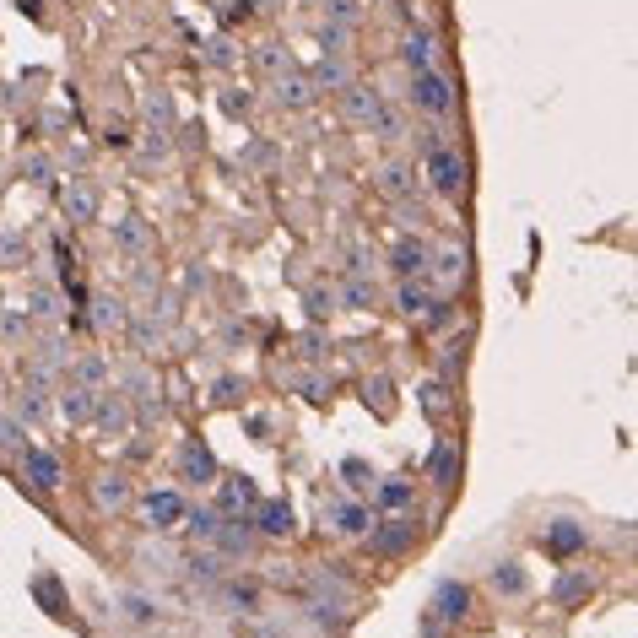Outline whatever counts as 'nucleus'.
<instances>
[{
	"mask_svg": "<svg viewBox=\"0 0 638 638\" xmlns=\"http://www.w3.org/2000/svg\"><path fill=\"white\" fill-rule=\"evenodd\" d=\"M103 374H108V368H103V357H81V363H76V384H87V390H92V384H103Z\"/></svg>",
	"mask_w": 638,
	"mask_h": 638,
	"instance_id": "nucleus-44",
	"label": "nucleus"
},
{
	"mask_svg": "<svg viewBox=\"0 0 638 638\" xmlns=\"http://www.w3.org/2000/svg\"><path fill=\"white\" fill-rule=\"evenodd\" d=\"M460 347H466V341H444V357H439L444 374H460Z\"/></svg>",
	"mask_w": 638,
	"mask_h": 638,
	"instance_id": "nucleus-48",
	"label": "nucleus"
},
{
	"mask_svg": "<svg viewBox=\"0 0 638 638\" xmlns=\"http://www.w3.org/2000/svg\"><path fill=\"white\" fill-rule=\"evenodd\" d=\"M390 271H395V276H422V271H428V244H422V238H401V244L390 249Z\"/></svg>",
	"mask_w": 638,
	"mask_h": 638,
	"instance_id": "nucleus-14",
	"label": "nucleus"
},
{
	"mask_svg": "<svg viewBox=\"0 0 638 638\" xmlns=\"http://www.w3.org/2000/svg\"><path fill=\"white\" fill-rule=\"evenodd\" d=\"M466 612H471V590H466L460 579L433 585V617H439V623H466Z\"/></svg>",
	"mask_w": 638,
	"mask_h": 638,
	"instance_id": "nucleus-8",
	"label": "nucleus"
},
{
	"mask_svg": "<svg viewBox=\"0 0 638 638\" xmlns=\"http://www.w3.org/2000/svg\"><path fill=\"white\" fill-rule=\"evenodd\" d=\"M341 482H347L352 493H368V487H374V471H368V460L347 455V460H341Z\"/></svg>",
	"mask_w": 638,
	"mask_h": 638,
	"instance_id": "nucleus-36",
	"label": "nucleus"
},
{
	"mask_svg": "<svg viewBox=\"0 0 638 638\" xmlns=\"http://www.w3.org/2000/svg\"><path fill=\"white\" fill-rule=\"evenodd\" d=\"M238 390H244V384H238V379H222V384H217V401H222V406H227V401H238Z\"/></svg>",
	"mask_w": 638,
	"mask_h": 638,
	"instance_id": "nucleus-51",
	"label": "nucleus"
},
{
	"mask_svg": "<svg viewBox=\"0 0 638 638\" xmlns=\"http://www.w3.org/2000/svg\"><path fill=\"white\" fill-rule=\"evenodd\" d=\"M411 536H417V531H411L406 520H390V525H379V531H374V541H379L390 558H401V552L411 547Z\"/></svg>",
	"mask_w": 638,
	"mask_h": 638,
	"instance_id": "nucleus-27",
	"label": "nucleus"
},
{
	"mask_svg": "<svg viewBox=\"0 0 638 638\" xmlns=\"http://www.w3.org/2000/svg\"><path fill=\"white\" fill-rule=\"evenodd\" d=\"M254 70L260 76H282L287 70V43H260L254 49Z\"/></svg>",
	"mask_w": 638,
	"mask_h": 638,
	"instance_id": "nucleus-32",
	"label": "nucleus"
},
{
	"mask_svg": "<svg viewBox=\"0 0 638 638\" xmlns=\"http://www.w3.org/2000/svg\"><path fill=\"white\" fill-rule=\"evenodd\" d=\"M428 303H433V287H428L422 276H401V309L422 319V309H428Z\"/></svg>",
	"mask_w": 638,
	"mask_h": 638,
	"instance_id": "nucleus-25",
	"label": "nucleus"
},
{
	"mask_svg": "<svg viewBox=\"0 0 638 638\" xmlns=\"http://www.w3.org/2000/svg\"><path fill=\"white\" fill-rule=\"evenodd\" d=\"M22 233H0V265H22Z\"/></svg>",
	"mask_w": 638,
	"mask_h": 638,
	"instance_id": "nucleus-46",
	"label": "nucleus"
},
{
	"mask_svg": "<svg viewBox=\"0 0 638 638\" xmlns=\"http://www.w3.org/2000/svg\"><path fill=\"white\" fill-rule=\"evenodd\" d=\"M222 601H227V612H254L260 606V585L254 579H227L222 585Z\"/></svg>",
	"mask_w": 638,
	"mask_h": 638,
	"instance_id": "nucleus-24",
	"label": "nucleus"
},
{
	"mask_svg": "<svg viewBox=\"0 0 638 638\" xmlns=\"http://www.w3.org/2000/svg\"><path fill=\"white\" fill-rule=\"evenodd\" d=\"M22 476H27L38 493H54V487L65 482V466H60V455H49V449H22Z\"/></svg>",
	"mask_w": 638,
	"mask_h": 638,
	"instance_id": "nucleus-6",
	"label": "nucleus"
},
{
	"mask_svg": "<svg viewBox=\"0 0 638 638\" xmlns=\"http://www.w3.org/2000/svg\"><path fill=\"white\" fill-rule=\"evenodd\" d=\"M411 103L428 119H449L455 114V81L444 70H411Z\"/></svg>",
	"mask_w": 638,
	"mask_h": 638,
	"instance_id": "nucleus-1",
	"label": "nucleus"
},
{
	"mask_svg": "<svg viewBox=\"0 0 638 638\" xmlns=\"http://www.w3.org/2000/svg\"><path fill=\"white\" fill-rule=\"evenodd\" d=\"M411 504V482H379V509H406Z\"/></svg>",
	"mask_w": 638,
	"mask_h": 638,
	"instance_id": "nucleus-40",
	"label": "nucleus"
},
{
	"mask_svg": "<svg viewBox=\"0 0 638 638\" xmlns=\"http://www.w3.org/2000/svg\"><path fill=\"white\" fill-rule=\"evenodd\" d=\"M330 531H336L341 541H357V536L374 531V514H368L363 504H336V509H330Z\"/></svg>",
	"mask_w": 638,
	"mask_h": 638,
	"instance_id": "nucleus-12",
	"label": "nucleus"
},
{
	"mask_svg": "<svg viewBox=\"0 0 638 638\" xmlns=\"http://www.w3.org/2000/svg\"><path fill=\"white\" fill-rule=\"evenodd\" d=\"M309 314H330V292L314 287V292H309Z\"/></svg>",
	"mask_w": 638,
	"mask_h": 638,
	"instance_id": "nucleus-50",
	"label": "nucleus"
},
{
	"mask_svg": "<svg viewBox=\"0 0 638 638\" xmlns=\"http://www.w3.org/2000/svg\"><path fill=\"white\" fill-rule=\"evenodd\" d=\"M92 504H97L103 514H125V504H130V476H125V471H103V476L92 482Z\"/></svg>",
	"mask_w": 638,
	"mask_h": 638,
	"instance_id": "nucleus-9",
	"label": "nucleus"
},
{
	"mask_svg": "<svg viewBox=\"0 0 638 638\" xmlns=\"http://www.w3.org/2000/svg\"><path fill=\"white\" fill-rule=\"evenodd\" d=\"M276 103H282V108H309V103H314L309 70H282V76H276Z\"/></svg>",
	"mask_w": 638,
	"mask_h": 638,
	"instance_id": "nucleus-13",
	"label": "nucleus"
},
{
	"mask_svg": "<svg viewBox=\"0 0 638 638\" xmlns=\"http://www.w3.org/2000/svg\"><path fill=\"white\" fill-rule=\"evenodd\" d=\"M32 596L43 601V612H49V617H60V623L70 617V596H65V585H60L54 574H32Z\"/></svg>",
	"mask_w": 638,
	"mask_h": 638,
	"instance_id": "nucleus-18",
	"label": "nucleus"
},
{
	"mask_svg": "<svg viewBox=\"0 0 638 638\" xmlns=\"http://www.w3.org/2000/svg\"><path fill=\"white\" fill-rule=\"evenodd\" d=\"M254 504H260V493H254V482H249V476H222V482H217L211 509H217L222 520H249V514H254Z\"/></svg>",
	"mask_w": 638,
	"mask_h": 638,
	"instance_id": "nucleus-3",
	"label": "nucleus"
},
{
	"mask_svg": "<svg viewBox=\"0 0 638 638\" xmlns=\"http://www.w3.org/2000/svg\"><path fill=\"white\" fill-rule=\"evenodd\" d=\"M579 547H585L579 520H552V531H547V552H552V558H574Z\"/></svg>",
	"mask_w": 638,
	"mask_h": 638,
	"instance_id": "nucleus-19",
	"label": "nucleus"
},
{
	"mask_svg": "<svg viewBox=\"0 0 638 638\" xmlns=\"http://www.w3.org/2000/svg\"><path fill=\"white\" fill-rule=\"evenodd\" d=\"M493 585H498L504 596H520V590H525V569H514V563H498V569H493Z\"/></svg>",
	"mask_w": 638,
	"mask_h": 638,
	"instance_id": "nucleus-41",
	"label": "nucleus"
},
{
	"mask_svg": "<svg viewBox=\"0 0 638 638\" xmlns=\"http://www.w3.org/2000/svg\"><path fill=\"white\" fill-rule=\"evenodd\" d=\"M417 401H422V411H428V417H444V411H449V395H444V384H439V379H422Z\"/></svg>",
	"mask_w": 638,
	"mask_h": 638,
	"instance_id": "nucleus-38",
	"label": "nucleus"
},
{
	"mask_svg": "<svg viewBox=\"0 0 638 638\" xmlns=\"http://www.w3.org/2000/svg\"><path fill=\"white\" fill-rule=\"evenodd\" d=\"M184 520H190V541H200V547L217 541V531H222V514H217V509H195V514H184Z\"/></svg>",
	"mask_w": 638,
	"mask_h": 638,
	"instance_id": "nucleus-31",
	"label": "nucleus"
},
{
	"mask_svg": "<svg viewBox=\"0 0 638 638\" xmlns=\"http://www.w3.org/2000/svg\"><path fill=\"white\" fill-rule=\"evenodd\" d=\"M22 449H27L22 422H16V417H0V455H22Z\"/></svg>",
	"mask_w": 638,
	"mask_h": 638,
	"instance_id": "nucleus-39",
	"label": "nucleus"
},
{
	"mask_svg": "<svg viewBox=\"0 0 638 638\" xmlns=\"http://www.w3.org/2000/svg\"><path fill=\"white\" fill-rule=\"evenodd\" d=\"M379 190H384V195H395V200H401V195H406V190H411V173H406V168H401V162H384V168H379Z\"/></svg>",
	"mask_w": 638,
	"mask_h": 638,
	"instance_id": "nucleus-37",
	"label": "nucleus"
},
{
	"mask_svg": "<svg viewBox=\"0 0 638 638\" xmlns=\"http://www.w3.org/2000/svg\"><path fill=\"white\" fill-rule=\"evenodd\" d=\"M433 276H439L444 287H455V282L466 276V249H444V254H439V265H433Z\"/></svg>",
	"mask_w": 638,
	"mask_h": 638,
	"instance_id": "nucleus-34",
	"label": "nucleus"
},
{
	"mask_svg": "<svg viewBox=\"0 0 638 638\" xmlns=\"http://www.w3.org/2000/svg\"><path fill=\"white\" fill-rule=\"evenodd\" d=\"M428 476H433L439 487H455V482H460V449H455V439H439V444L428 449Z\"/></svg>",
	"mask_w": 638,
	"mask_h": 638,
	"instance_id": "nucleus-11",
	"label": "nucleus"
},
{
	"mask_svg": "<svg viewBox=\"0 0 638 638\" xmlns=\"http://www.w3.org/2000/svg\"><path fill=\"white\" fill-rule=\"evenodd\" d=\"M92 211H97V190L92 184H70L65 190V217L70 222H92Z\"/></svg>",
	"mask_w": 638,
	"mask_h": 638,
	"instance_id": "nucleus-22",
	"label": "nucleus"
},
{
	"mask_svg": "<svg viewBox=\"0 0 638 638\" xmlns=\"http://www.w3.org/2000/svg\"><path fill=\"white\" fill-rule=\"evenodd\" d=\"M190 579L195 585H222V552L211 547V552H195L190 558Z\"/></svg>",
	"mask_w": 638,
	"mask_h": 638,
	"instance_id": "nucleus-28",
	"label": "nucleus"
},
{
	"mask_svg": "<svg viewBox=\"0 0 638 638\" xmlns=\"http://www.w3.org/2000/svg\"><path fill=\"white\" fill-rule=\"evenodd\" d=\"M92 406H97V390H87V384H81V390H70V395L60 401V411H65L70 422H92Z\"/></svg>",
	"mask_w": 638,
	"mask_h": 638,
	"instance_id": "nucleus-30",
	"label": "nucleus"
},
{
	"mask_svg": "<svg viewBox=\"0 0 638 638\" xmlns=\"http://www.w3.org/2000/svg\"><path fill=\"white\" fill-rule=\"evenodd\" d=\"M92 417H97V428H108V433H119V428L130 422V395H108L103 406H92Z\"/></svg>",
	"mask_w": 638,
	"mask_h": 638,
	"instance_id": "nucleus-26",
	"label": "nucleus"
},
{
	"mask_svg": "<svg viewBox=\"0 0 638 638\" xmlns=\"http://www.w3.org/2000/svg\"><path fill=\"white\" fill-rule=\"evenodd\" d=\"M379 114H384V92L374 87V81H352L347 92H341V119H352V125H379Z\"/></svg>",
	"mask_w": 638,
	"mask_h": 638,
	"instance_id": "nucleus-5",
	"label": "nucleus"
},
{
	"mask_svg": "<svg viewBox=\"0 0 638 638\" xmlns=\"http://www.w3.org/2000/svg\"><path fill=\"white\" fill-rule=\"evenodd\" d=\"M298 384H303V395H309V401H325V379H319V374H303Z\"/></svg>",
	"mask_w": 638,
	"mask_h": 638,
	"instance_id": "nucleus-49",
	"label": "nucleus"
},
{
	"mask_svg": "<svg viewBox=\"0 0 638 638\" xmlns=\"http://www.w3.org/2000/svg\"><path fill=\"white\" fill-rule=\"evenodd\" d=\"M590 596H596V579L590 574H558L552 579V601L558 606H585Z\"/></svg>",
	"mask_w": 638,
	"mask_h": 638,
	"instance_id": "nucleus-17",
	"label": "nucleus"
},
{
	"mask_svg": "<svg viewBox=\"0 0 638 638\" xmlns=\"http://www.w3.org/2000/svg\"><path fill=\"white\" fill-rule=\"evenodd\" d=\"M309 81H314V87H347V65H341L336 54H325V60L309 70Z\"/></svg>",
	"mask_w": 638,
	"mask_h": 638,
	"instance_id": "nucleus-33",
	"label": "nucleus"
},
{
	"mask_svg": "<svg viewBox=\"0 0 638 638\" xmlns=\"http://www.w3.org/2000/svg\"><path fill=\"white\" fill-rule=\"evenodd\" d=\"M114 244H119L125 254H146V244H152V233H146V222H141V217H125V222L114 227Z\"/></svg>",
	"mask_w": 638,
	"mask_h": 638,
	"instance_id": "nucleus-23",
	"label": "nucleus"
},
{
	"mask_svg": "<svg viewBox=\"0 0 638 638\" xmlns=\"http://www.w3.org/2000/svg\"><path fill=\"white\" fill-rule=\"evenodd\" d=\"M92 325H97V330H125L130 314H125V303H119L114 292H97V298H92Z\"/></svg>",
	"mask_w": 638,
	"mask_h": 638,
	"instance_id": "nucleus-20",
	"label": "nucleus"
},
{
	"mask_svg": "<svg viewBox=\"0 0 638 638\" xmlns=\"http://www.w3.org/2000/svg\"><path fill=\"white\" fill-rule=\"evenodd\" d=\"M325 11H330V22H341V27H352V22L363 16V0H325Z\"/></svg>",
	"mask_w": 638,
	"mask_h": 638,
	"instance_id": "nucleus-43",
	"label": "nucleus"
},
{
	"mask_svg": "<svg viewBox=\"0 0 638 638\" xmlns=\"http://www.w3.org/2000/svg\"><path fill=\"white\" fill-rule=\"evenodd\" d=\"M184 493H173V487H157V493H146L141 498V525L146 531H173V525H184Z\"/></svg>",
	"mask_w": 638,
	"mask_h": 638,
	"instance_id": "nucleus-4",
	"label": "nucleus"
},
{
	"mask_svg": "<svg viewBox=\"0 0 638 638\" xmlns=\"http://www.w3.org/2000/svg\"><path fill=\"white\" fill-rule=\"evenodd\" d=\"M27 179H38V184H43V179H49V162H43V157H27Z\"/></svg>",
	"mask_w": 638,
	"mask_h": 638,
	"instance_id": "nucleus-52",
	"label": "nucleus"
},
{
	"mask_svg": "<svg viewBox=\"0 0 638 638\" xmlns=\"http://www.w3.org/2000/svg\"><path fill=\"white\" fill-rule=\"evenodd\" d=\"M173 466H179V476H184L190 487H206V482L217 476L211 449H206V444H195V439H190V444H179V460H173Z\"/></svg>",
	"mask_w": 638,
	"mask_h": 638,
	"instance_id": "nucleus-7",
	"label": "nucleus"
},
{
	"mask_svg": "<svg viewBox=\"0 0 638 638\" xmlns=\"http://www.w3.org/2000/svg\"><path fill=\"white\" fill-rule=\"evenodd\" d=\"M428 190H439L444 200H460L466 195V157L455 146H428Z\"/></svg>",
	"mask_w": 638,
	"mask_h": 638,
	"instance_id": "nucleus-2",
	"label": "nucleus"
},
{
	"mask_svg": "<svg viewBox=\"0 0 638 638\" xmlns=\"http://www.w3.org/2000/svg\"><path fill=\"white\" fill-rule=\"evenodd\" d=\"M222 558H244L249 547H254V531H249V520H222V531H217V541H211Z\"/></svg>",
	"mask_w": 638,
	"mask_h": 638,
	"instance_id": "nucleus-16",
	"label": "nucleus"
},
{
	"mask_svg": "<svg viewBox=\"0 0 638 638\" xmlns=\"http://www.w3.org/2000/svg\"><path fill=\"white\" fill-rule=\"evenodd\" d=\"M146 130H152V135H168V130H173V103H168L162 92L146 97Z\"/></svg>",
	"mask_w": 638,
	"mask_h": 638,
	"instance_id": "nucleus-29",
	"label": "nucleus"
},
{
	"mask_svg": "<svg viewBox=\"0 0 638 638\" xmlns=\"http://www.w3.org/2000/svg\"><path fill=\"white\" fill-rule=\"evenodd\" d=\"M303 5H309V0H303Z\"/></svg>",
	"mask_w": 638,
	"mask_h": 638,
	"instance_id": "nucleus-53",
	"label": "nucleus"
},
{
	"mask_svg": "<svg viewBox=\"0 0 638 638\" xmlns=\"http://www.w3.org/2000/svg\"><path fill=\"white\" fill-rule=\"evenodd\" d=\"M401 54H406V65H411V70H439V38H433L428 27H417V32L406 38V49H401Z\"/></svg>",
	"mask_w": 638,
	"mask_h": 638,
	"instance_id": "nucleus-15",
	"label": "nucleus"
},
{
	"mask_svg": "<svg viewBox=\"0 0 638 638\" xmlns=\"http://www.w3.org/2000/svg\"><path fill=\"white\" fill-rule=\"evenodd\" d=\"M363 401H368L374 417H390V411H395V384H390L384 374H374V379H363Z\"/></svg>",
	"mask_w": 638,
	"mask_h": 638,
	"instance_id": "nucleus-21",
	"label": "nucleus"
},
{
	"mask_svg": "<svg viewBox=\"0 0 638 638\" xmlns=\"http://www.w3.org/2000/svg\"><path fill=\"white\" fill-rule=\"evenodd\" d=\"M206 60H211L217 70H227V65H233V49H227V38H211V43H206Z\"/></svg>",
	"mask_w": 638,
	"mask_h": 638,
	"instance_id": "nucleus-47",
	"label": "nucleus"
},
{
	"mask_svg": "<svg viewBox=\"0 0 638 638\" xmlns=\"http://www.w3.org/2000/svg\"><path fill=\"white\" fill-rule=\"evenodd\" d=\"M119 612H125L130 623H157V612H152V601H141V596H125V601H119Z\"/></svg>",
	"mask_w": 638,
	"mask_h": 638,
	"instance_id": "nucleus-45",
	"label": "nucleus"
},
{
	"mask_svg": "<svg viewBox=\"0 0 638 638\" xmlns=\"http://www.w3.org/2000/svg\"><path fill=\"white\" fill-rule=\"evenodd\" d=\"M249 525H260V531H265V536H276V541H287V536L298 531V520H292V509H287L282 498H265V504H254Z\"/></svg>",
	"mask_w": 638,
	"mask_h": 638,
	"instance_id": "nucleus-10",
	"label": "nucleus"
},
{
	"mask_svg": "<svg viewBox=\"0 0 638 638\" xmlns=\"http://www.w3.org/2000/svg\"><path fill=\"white\" fill-rule=\"evenodd\" d=\"M368 303H374L368 276H347V282H341V309H368Z\"/></svg>",
	"mask_w": 638,
	"mask_h": 638,
	"instance_id": "nucleus-35",
	"label": "nucleus"
},
{
	"mask_svg": "<svg viewBox=\"0 0 638 638\" xmlns=\"http://www.w3.org/2000/svg\"><path fill=\"white\" fill-rule=\"evenodd\" d=\"M27 309H32V319H54V314H60V298H54L49 287H32V298H27Z\"/></svg>",
	"mask_w": 638,
	"mask_h": 638,
	"instance_id": "nucleus-42",
	"label": "nucleus"
}]
</instances>
